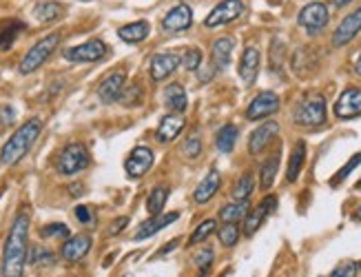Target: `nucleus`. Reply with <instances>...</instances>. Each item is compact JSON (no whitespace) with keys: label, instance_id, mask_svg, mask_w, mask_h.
<instances>
[{"label":"nucleus","instance_id":"obj_1","mask_svg":"<svg viewBox=\"0 0 361 277\" xmlns=\"http://www.w3.org/2000/svg\"><path fill=\"white\" fill-rule=\"evenodd\" d=\"M29 224L31 215L27 209H23L9 228V235L5 240L3 249V261H0V271L3 277H23L25 264L29 259Z\"/></svg>","mask_w":361,"mask_h":277},{"label":"nucleus","instance_id":"obj_2","mask_svg":"<svg viewBox=\"0 0 361 277\" xmlns=\"http://www.w3.org/2000/svg\"><path fill=\"white\" fill-rule=\"evenodd\" d=\"M40 131H42V122L38 118L27 120L25 125L16 129V133L5 142L3 151H0V162L7 164V166L18 164L31 151V147L36 144Z\"/></svg>","mask_w":361,"mask_h":277},{"label":"nucleus","instance_id":"obj_3","mask_svg":"<svg viewBox=\"0 0 361 277\" xmlns=\"http://www.w3.org/2000/svg\"><path fill=\"white\" fill-rule=\"evenodd\" d=\"M293 120L297 127H306V129L324 127L326 125V98L319 91H310V94H306L297 102L293 111Z\"/></svg>","mask_w":361,"mask_h":277},{"label":"nucleus","instance_id":"obj_4","mask_svg":"<svg viewBox=\"0 0 361 277\" xmlns=\"http://www.w3.org/2000/svg\"><path fill=\"white\" fill-rule=\"evenodd\" d=\"M58 44H60V34H49V36H44L42 40H38L34 47H31L25 58L20 60V67L18 71L23 75H29V73H34L38 67H42L47 60H49V56L58 49Z\"/></svg>","mask_w":361,"mask_h":277},{"label":"nucleus","instance_id":"obj_5","mask_svg":"<svg viewBox=\"0 0 361 277\" xmlns=\"http://www.w3.org/2000/svg\"><path fill=\"white\" fill-rule=\"evenodd\" d=\"M91 164V153L82 142H71L60 151L58 158V171L62 176H75L82 173L85 168Z\"/></svg>","mask_w":361,"mask_h":277},{"label":"nucleus","instance_id":"obj_6","mask_svg":"<svg viewBox=\"0 0 361 277\" xmlns=\"http://www.w3.org/2000/svg\"><path fill=\"white\" fill-rule=\"evenodd\" d=\"M242 13H244L242 0H222V3L215 5L213 11L204 18V25H207L209 29H215V27H222V25L238 20Z\"/></svg>","mask_w":361,"mask_h":277},{"label":"nucleus","instance_id":"obj_7","mask_svg":"<svg viewBox=\"0 0 361 277\" xmlns=\"http://www.w3.org/2000/svg\"><path fill=\"white\" fill-rule=\"evenodd\" d=\"M297 23H300V27L306 29L308 36H317L328 25V7L324 3H310L300 11Z\"/></svg>","mask_w":361,"mask_h":277},{"label":"nucleus","instance_id":"obj_8","mask_svg":"<svg viewBox=\"0 0 361 277\" xmlns=\"http://www.w3.org/2000/svg\"><path fill=\"white\" fill-rule=\"evenodd\" d=\"M277 211V197L275 195H266L262 202L255 207V209H250L248 215L244 218V235H255V230H259V226L266 222V218L269 215H273Z\"/></svg>","mask_w":361,"mask_h":277},{"label":"nucleus","instance_id":"obj_9","mask_svg":"<svg viewBox=\"0 0 361 277\" xmlns=\"http://www.w3.org/2000/svg\"><path fill=\"white\" fill-rule=\"evenodd\" d=\"M153 162H155V156H153L151 149H147V147H135L129 153L127 162H124V171H127V176L131 180H140V178H145L151 171Z\"/></svg>","mask_w":361,"mask_h":277},{"label":"nucleus","instance_id":"obj_10","mask_svg":"<svg viewBox=\"0 0 361 277\" xmlns=\"http://www.w3.org/2000/svg\"><path fill=\"white\" fill-rule=\"evenodd\" d=\"M104 56H106V44L98 38L87 40L85 44H78V47L65 51V58L69 63H98Z\"/></svg>","mask_w":361,"mask_h":277},{"label":"nucleus","instance_id":"obj_11","mask_svg":"<svg viewBox=\"0 0 361 277\" xmlns=\"http://www.w3.org/2000/svg\"><path fill=\"white\" fill-rule=\"evenodd\" d=\"M333 111L339 120H353V118L361 116V89L359 87L343 89L333 106Z\"/></svg>","mask_w":361,"mask_h":277},{"label":"nucleus","instance_id":"obj_12","mask_svg":"<svg viewBox=\"0 0 361 277\" xmlns=\"http://www.w3.org/2000/svg\"><path fill=\"white\" fill-rule=\"evenodd\" d=\"M279 111V96L275 91H262L259 96H255L250 100L248 109H246V118L248 120H264L273 113Z\"/></svg>","mask_w":361,"mask_h":277},{"label":"nucleus","instance_id":"obj_13","mask_svg":"<svg viewBox=\"0 0 361 277\" xmlns=\"http://www.w3.org/2000/svg\"><path fill=\"white\" fill-rule=\"evenodd\" d=\"M193 25V9L186 3H180L171 9L166 16L162 18V29L166 34H178V32H186Z\"/></svg>","mask_w":361,"mask_h":277},{"label":"nucleus","instance_id":"obj_14","mask_svg":"<svg viewBox=\"0 0 361 277\" xmlns=\"http://www.w3.org/2000/svg\"><path fill=\"white\" fill-rule=\"evenodd\" d=\"M277 135H279V122H275V120L264 122V125H259L253 133H250L248 153H250V156H259V153L269 147Z\"/></svg>","mask_w":361,"mask_h":277},{"label":"nucleus","instance_id":"obj_15","mask_svg":"<svg viewBox=\"0 0 361 277\" xmlns=\"http://www.w3.org/2000/svg\"><path fill=\"white\" fill-rule=\"evenodd\" d=\"M359 32H361V7L348 13V16L339 23V27L333 34V47H346L348 42L357 38Z\"/></svg>","mask_w":361,"mask_h":277},{"label":"nucleus","instance_id":"obj_16","mask_svg":"<svg viewBox=\"0 0 361 277\" xmlns=\"http://www.w3.org/2000/svg\"><path fill=\"white\" fill-rule=\"evenodd\" d=\"M178 218H180V213H178V211L160 213V215H151V218H149L147 222L140 224V228H137V233L133 235V240H135V242H142V240H147V238H151V235H155V233H160V230L166 228L169 224L178 222Z\"/></svg>","mask_w":361,"mask_h":277},{"label":"nucleus","instance_id":"obj_17","mask_svg":"<svg viewBox=\"0 0 361 277\" xmlns=\"http://www.w3.org/2000/svg\"><path fill=\"white\" fill-rule=\"evenodd\" d=\"M259 65H262V56L257 47H246L240 60V80L246 87H253L257 80V73H259Z\"/></svg>","mask_w":361,"mask_h":277},{"label":"nucleus","instance_id":"obj_18","mask_svg":"<svg viewBox=\"0 0 361 277\" xmlns=\"http://www.w3.org/2000/svg\"><path fill=\"white\" fill-rule=\"evenodd\" d=\"M180 63H182V58L178 54H171V51L153 56V60H151V78L155 82L166 80L169 75L180 67Z\"/></svg>","mask_w":361,"mask_h":277},{"label":"nucleus","instance_id":"obj_19","mask_svg":"<svg viewBox=\"0 0 361 277\" xmlns=\"http://www.w3.org/2000/svg\"><path fill=\"white\" fill-rule=\"evenodd\" d=\"M124 80H127V75L124 71H114L109 73L106 78L98 85V96L104 104H114L120 100L122 96V89H124Z\"/></svg>","mask_w":361,"mask_h":277},{"label":"nucleus","instance_id":"obj_20","mask_svg":"<svg viewBox=\"0 0 361 277\" xmlns=\"http://www.w3.org/2000/svg\"><path fill=\"white\" fill-rule=\"evenodd\" d=\"M91 251V235L78 233L60 246V255L65 261H80Z\"/></svg>","mask_w":361,"mask_h":277},{"label":"nucleus","instance_id":"obj_21","mask_svg":"<svg viewBox=\"0 0 361 277\" xmlns=\"http://www.w3.org/2000/svg\"><path fill=\"white\" fill-rule=\"evenodd\" d=\"M233 47H235V40L231 36H224V38H217L213 42V51H211V67L217 71H224L228 65H231V54H233Z\"/></svg>","mask_w":361,"mask_h":277},{"label":"nucleus","instance_id":"obj_22","mask_svg":"<svg viewBox=\"0 0 361 277\" xmlns=\"http://www.w3.org/2000/svg\"><path fill=\"white\" fill-rule=\"evenodd\" d=\"M219 182H222V176H219L217 168H211V171L207 173V178H204V180L197 184V189H195V193H193L195 204H207L209 199L217 193Z\"/></svg>","mask_w":361,"mask_h":277},{"label":"nucleus","instance_id":"obj_23","mask_svg":"<svg viewBox=\"0 0 361 277\" xmlns=\"http://www.w3.org/2000/svg\"><path fill=\"white\" fill-rule=\"evenodd\" d=\"M182 129H184V118L180 113H169L160 120L155 137H158V142H171L182 133Z\"/></svg>","mask_w":361,"mask_h":277},{"label":"nucleus","instance_id":"obj_24","mask_svg":"<svg viewBox=\"0 0 361 277\" xmlns=\"http://www.w3.org/2000/svg\"><path fill=\"white\" fill-rule=\"evenodd\" d=\"M164 104L171 109V113H184L186 111V106H188V98H186V91L182 85L178 82H171L166 85L164 89Z\"/></svg>","mask_w":361,"mask_h":277},{"label":"nucleus","instance_id":"obj_25","mask_svg":"<svg viewBox=\"0 0 361 277\" xmlns=\"http://www.w3.org/2000/svg\"><path fill=\"white\" fill-rule=\"evenodd\" d=\"M151 32V27L147 20H137V23H129V25H124L118 29V36L124 40V42H129V44H137V42H142L147 40Z\"/></svg>","mask_w":361,"mask_h":277},{"label":"nucleus","instance_id":"obj_26","mask_svg":"<svg viewBox=\"0 0 361 277\" xmlns=\"http://www.w3.org/2000/svg\"><path fill=\"white\" fill-rule=\"evenodd\" d=\"M279 158H281V151L277 147V151L273 153V156L269 160H264L262 164V171H259V187L264 191H269L273 187V182L277 178V171H279Z\"/></svg>","mask_w":361,"mask_h":277},{"label":"nucleus","instance_id":"obj_27","mask_svg":"<svg viewBox=\"0 0 361 277\" xmlns=\"http://www.w3.org/2000/svg\"><path fill=\"white\" fill-rule=\"evenodd\" d=\"M304 162H306V142L297 140V144L290 151V162H288V171H286V180L288 182H295L297 178H300L302 168H304Z\"/></svg>","mask_w":361,"mask_h":277},{"label":"nucleus","instance_id":"obj_28","mask_svg":"<svg viewBox=\"0 0 361 277\" xmlns=\"http://www.w3.org/2000/svg\"><path fill=\"white\" fill-rule=\"evenodd\" d=\"M65 16V7L60 3H54V0H47V3H40L36 5L34 9V18L38 23H56Z\"/></svg>","mask_w":361,"mask_h":277},{"label":"nucleus","instance_id":"obj_29","mask_svg":"<svg viewBox=\"0 0 361 277\" xmlns=\"http://www.w3.org/2000/svg\"><path fill=\"white\" fill-rule=\"evenodd\" d=\"M238 135H240L238 125H224L215 135V147L222 153H231L235 149V142H238Z\"/></svg>","mask_w":361,"mask_h":277},{"label":"nucleus","instance_id":"obj_30","mask_svg":"<svg viewBox=\"0 0 361 277\" xmlns=\"http://www.w3.org/2000/svg\"><path fill=\"white\" fill-rule=\"evenodd\" d=\"M20 32H25V23L16 20V18L0 25V49H9Z\"/></svg>","mask_w":361,"mask_h":277},{"label":"nucleus","instance_id":"obj_31","mask_svg":"<svg viewBox=\"0 0 361 277\" xmlns=\"http://www.w3.org/2000/svg\"><path fill=\"white\" fill-rule=\"evenodd\" d=\"M250 211V204H248V199H235L233 204H226L222 207V211H219V218H222V222H235L238 224L240 220H244L246 215Z\"/></svg>","mask_w":361,"mask_h":277},{"label":"nucleus","instance_id":"obj_32","mask_svg":"<svg viewBox=\"0 0 361 277\" xmlns=\"http://www.w3.org/2000/svg\"><path fill=\"white\" fill-rule=\"evenodd\" d=\"M56 253H51L44 246H31L29 251V264L31 266H54L56 264Z\"/></svg>","mask_w":361,"mask_h":277},{"label":"nucleus","instance_id":"obj_33","mask_svg":"<svg viewBox=\"0 0 361 277\" xmlns=\"http://www.w3.org/2000/svg\"><path fill=\"white\" fill-rule=\"evenodd\" d=\"M166 199H169V189L166 187H155L149 195V202H147V209L151 215H160L164 204H166Z\"/></svg>","mask_w":361,"mask_h":277},{"label":"nucleus","instance_id":"obj_34","mask_svg":"<svg viewBox=\"0 0 361 277\" xmlns=\"http://www.w3.org/2000/svg\"><path fill=\"white\" fill-rule=\"evenodd\" d=\"M253 189H255V180H253V176L250 173H244L238 182H235V187H233V199H248L250 197V193H253Z\"/></svg>","mask_w":361,"mask_h":277},{"label":"nucleus","instance_id":"obj_35","mask_svg":"<svg viewBox=\"0 0 361 277\" xmlns=\"http://www.w3.org/2000/svg\"><path fill=\"white\" fill-rule=\"evenodd\" d=\"M217 235H219V242H222L226 249H233V246L240 242V226L235 222H224L222 228L217 230Z\"/></svg>","mask_w":361,"mask_h":277},{"label":"nucleus","instance_id":"obj_36","mask_svg":"<svg viewBox=\"0 0 361 277\" xmlns=\"http://www.w3.org/2000/svg\"><path fill=\"white\" fill-rule=\"evenodd\" d=\"M40 238L44 240H69V226L67 224H47L40 228Z\"/></svg>","mask_w":361,"mask_h":277},{"label":"nucleus","instance_id":"obj_37","mask_svg":"<svg viewBox=\"0 0 361 277\" xmlns=\"http://www.w3.org/2000/svg\"><path fill=\"white\" fill-rule=\"evenodd\" d=\"M361 164V153H357V156H353L346 164H343L341 168H339V171L335 173V178H333V182H331V187H339V184L343 182V180H346L353 171H355V168Z\"/></svg>","mask_w":361,"mask_h":277},{"label":"nucleus","instance_id":"obj_38","mask_svg":"<svg viewBox=\"0 0 361 277\" xmlns=\"http://www.w3.org/2000/svg\"><path fill=\"white\" fill-rule=\"evenodd\" d=\"M217 228V224H215V220H207V222H202L197 228H195V233L191 235V244H200V242H207L211 235H213V230Z\"/></svg>","mask_w":361,"mask_h":277},{"label":"nucleus","instance_id":"obj_39","mask_svg":"<svg viewBox=\"0 0 361 277\" xmlns=\"http://www.w3.org/2000/svg\"><path fill=\"white\" fill-rule=\"evenodd\" d=\"M140 98H142V91H140L137 85H131V87H124V89H122L120 102H122L124 106H135V104H140Z\"/></svg>","mask_w":361,"mask_h":277},{"label":"nucleus","instance_id":"obj_40","mask_svg":"<svg viewBox=\"0 0 361 277\" xmlns=\"http://www.w3.org/2000/svg\"><path fill=\"white\" fill-rule=\"evenodd\" d=\"M182 153H184L188 160H195L200 153H202V140H200V135L186 137V142L182 144Z\"/></svg>","mask_w":361,"mask_h":277},{"label":"nucleus","instance_id":"obj_41","mask_svg":"<svg viewBox=\"0 0 361 277\" xmlns=\"http://www.w3.org/2000/svg\"><path fill=\"white\" fill-rule=\"evenodd\" d=\"M284 51H286V47H284V42L281 40H273V44H271V67H273V71L277 69H281V60H284Z\"/></svg>","mask_w":361,"mask_h":277},{"label":"nucleus","instance_id":"obj_42","mask_svg":"<svg viewBox=\"0 0 361 277\" xmlns=\"http://www.w3.org/2000/svg\"><path fill=\"white\" fill-rule=\"evenodd\" d=\"M182 63H184V69L186 71H197L200 65H202V51L200 49H188L182 58Z\"/></svg>","mask_w":361,"mask_h":277},{"label":"nucleus","instance_id":"obj_43","mask_svg":"<svg viewBox=\"0 0 361 277\" xmlns=\"http://www.w3.org/2000/svg\"><path fill=\"white\" fill-rule=\"evenodd\" d=\"M213 257H215L213 249H202V251L195 255V266H197L202 273H207V271L211 269V264H213Z\"/></svg>","mask_w":361,"mask_h":277},{"label":"nucleus","instance_id":"obj_44","mask_svg":"<svg viewBox=\"0 0 361 277\" xmlns=\"http://www.w3.org/2000/svg\"><path fill=\"white\" fill-rule=\"evenodd\" d=\"M357 273H359V264H355V261H348V264L337 266L331 273V277H357Z\"/></svg>","mask_w":361,"mask_h":277},{"label":"nucleus","instance_id":"obj_45","mask_svg":"<svg viewBox=\"0 0 361 277\" xmlns=\"http://www.w3.org/2000/svg\"><path fill=\"white\" fill-rule=\"evenodd\" d=\"M16 120V109L11 104H3L0 106V122H3V125H11V122Z\"/></svg>","mask_w":361,"mask_h":277},{"label":"nucleus","instance_id":"obj_46","mask_svg":"<svg viewBox=\"0 0 361 277\" xmlns=\"http://www.w3.org/2000/svg\"><path fill=\"white\" fill-rule=\"evenodd\" d=\"M75 218H78V222H82V224H89L91 220H93V215H91V211L87 209V207H75Z\"/></svg>","mask_w":361,"mask_h":277},{"label":"nucleus","instance_id":"obj_47","mask_svg":"<svg viewBox=\"0 0 361 277\" xmlns=\"http://www.w3.org/2000/svg\"><path fill=\"white\" fill-rule=\"evenodd\" d=\"M127 224H129V218H120V220H116L111 226H109V235H118L120 230H122L124 226H127Z\"/></svg>","mask_w":361,"mask_h":277},{"label":"nucleus","instance_id":"obj_48","mask_svg":"<svg viewBox=\"0 0 361 277\" xmlns=\"http://www.w3.org/2000/svg\"><path fill=\"white\" fill-rule=\"evenodd\" d=\"M213 75H215V69H213V67H209V69H197V78H200L202 85H204V82H211V80H213Z\"/></svg>","mask_w":361,"mask_h":277},{"label":"nucleus","instance_id":"obj_49","mask_svg":"<svg viewBox=\"0 0 361 277\" xmlns=\"http://www.w3.org/2000/svg\"><path fill=\"white\" fill-rule=\"evenodd\" d=\"M178 244H180V240H171L169 244H164V249H162V251H160L158 255H166V253H171V251H173V249H176V246H178Z\"/></svg>","mask_w":361,"mask_h":277},{"label":"nucleus","instance_id":"obj_50","mask_svg":"<svg viewBox=\"0 0 361 277\" xmlns=\"http://www.w3.org/2000/svg\"><path fill=\"white\" fill-rule=\"evenodd\" d=\"M353 0H333V5L337 7V9H341V7H346V5H350Z\"/></svg>","mask_w":361,"mask_h":277},{"label":"nucleus","instance_id":"obj_51","mask_svg":"<svg viewBox=\"0 0 361 277\" xmlns=\"http://www.w3.org/2000/svg\"><path fill=\"white\" fill-rule=\"evenodd\" d=\"M355 73H357V75H361V54H359L357 63H355Z\"/></svg>","mask_w":361,"mask_h":277},{"label":"nucleus","instance_id":"obj_52","mask_svg":"<svg viewBox=\"0 0 361 277\" xmlns=\"http://www.w3.org/2000/svg\"><path fill=\"white\" fill-rule=\"evenodd\" d=\"M357 220H359V222H361V207H359V209H357Z\"/></svg>","mask_w":361,"mask_h":277},{"label":"nucleus","instance_id":"obj_53","mask_svg":"<svg viewBox=\"0 0 361 277\" xmlns=\"http://www.w3.org/2000/svg\"><path fill=\"white\" fill-rule=\"evenodd\" d=\"M357 189H361V180H359V182H357Z\"/></svg>","mask_w":361,"mask_h":277},{"label":"nucleus","instance_id":"obj_54","mask_svg":"<svg viewBox=\"0 0 361 277\" xmlns=\"http://www.w3.org/2000/svg\"><path fill=\"white\" fill-rule=\"evenodd\" d=\"M359 271H361V264H359Z\"/></svg>","mask_w":361,"mask_h":277}]
</instances>
